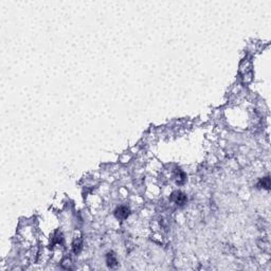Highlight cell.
<instances>
[{
  "label": "cell",
  "mask_w": 271,
  "mask_h": 271,
  "mask_svg": "<svg viewBox=\"0 0 271 271\" xmlns=\"http://www.w3.org/2000/svg\"><path fill=\"white\" fill-rule=\"evenodd\" d=\"M129 215V210L126 207H120L116 211V217L119 219H125Z\"/></svg>",
  "instance_id": "1"
},
{
  "label": "cell",
  "mask_w": 271,
  "mask_h": 271,
  "mask_svg": "<svg viewBox=\"0 0 271 271\" xmlns=\"http://www.w3.org/2000/svg\"><path fill=\"white\" fill-rule=\"evenodd\" d=\"M174 200H175V202L177 203V205H183L185 202H186L188 198H186V196H185L184 194H182V193H176L175 195H174Z\"/></svg>",
  "instance_id": "2"
},
{
  "label": "cell",
  "mask_w": 271,
  "mask_h": 271,
  "mask_svg": "<svg viewBox=\"0 0 271 271\" xmlns=\"http://www.w3.org/2000/svg\"><path fill=\"white\" fill-rule=\"evenodd\" d=\"M263 185V188H266V189H269V186H270V180H269L268 177L264 178L263 180H261L259 183V185Z\"/></svg>",
  "instance_id": "5"
},
{
  "label": "cell",
  "mask_w": 271,
  "mask_h": 271,
  "mask_svg": "<svg viewBox=\"0 0 271 271\" xmlns=\"http://www.w3.org/2000/svg\"><path fill=\"white\" fill-rule=\"evenodd\" d=\"M82 249V241H75L73 244V251L74 253H79Z\"/></svg>",
  "instance_id": "4"
},
{
  "label": "cell",
  "mask_w": 271,
  "mask_h": 271,
  "mask_svg": "<svg viewBox=\"0 0 271 271\" xmlns=\"http://www.w3.org/2000/svg\"><path fill=\"white\" fill-rule=\"evenodd\" d=\"M107 263H108V265L110 267H113L117 265V257H116V255H114L113 253H108V255H107Z\"/></svg>",
  "instance_id": "3"
}]
</instances>
